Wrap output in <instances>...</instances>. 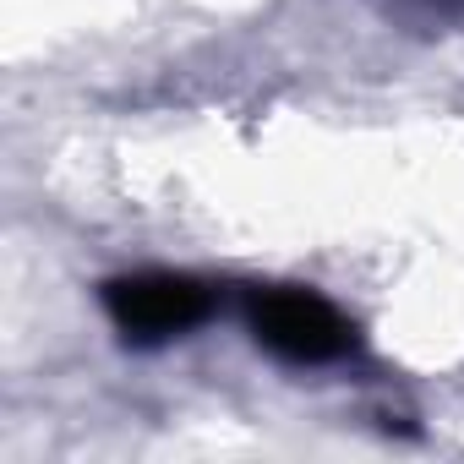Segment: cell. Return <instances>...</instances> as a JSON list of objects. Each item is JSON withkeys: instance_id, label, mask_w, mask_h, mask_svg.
<instances>
[{"instance_id": "obj_3", "label": "cell", "mask_w": 464, "mask_h": 464, "mask_svg": "<svg viewBox=\"0 0 464 464\" xmlns=\"http://www.w3.org/2000/svg\"><path fill=\"white\" fill-rule=\"evenodd\" d=\"M410 6L426 17H464V0H410Z\"/></svg>"}, {"instance_id": "obj_2", "label": "cell", "mask_w": 464, "mask_h": 464, "mask_svg": "<svg viewBox=\"0 0 464 464\" xmlns=\"http://www.w3.org/2000/svg\"><path fill=\"white\" fill-rule=\"evenodd\" d=\"M104 312L110 323L137 339V344H159V339H175L186 328H197L208 312H213V295L186 279V274H126V279H110L104 285Z\"/></svg>"}, {"instance_id": "obj_1", "label": "cell", "mask_w": 464, "mask_h": 464, "mask_svg": "<svg viewBox=\"0 0 464 464\" xmlns=\"http://www.w3.org/2000/svg\"><path fill=\"white\" fill-rule=\"evenodd\" d=\"M246 317L252 334L295 366H328L355 350V328L312 290H257L246 301Z\"/></svg>"}]
</instances>
